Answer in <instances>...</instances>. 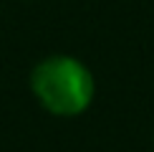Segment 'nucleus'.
Listing matches in <instances>:
<instances>
[{
    "instance_id": "f257e3e1",
    "label": "nucleus",
    "mask_w": 154,
    "mask_h": 152,
    "mask_svg": "<svg viewBox=\"0 0 154 152\" xmlns=\"http://www.w3.org/2000/svg\"><path fill=\"white\" fill-rule=\"evenodd\" d=\"M30 89L48 112L58 117H73L91 104L94 76L71 56H51L33 68Z\"/></svg>"
}]
</instances>
